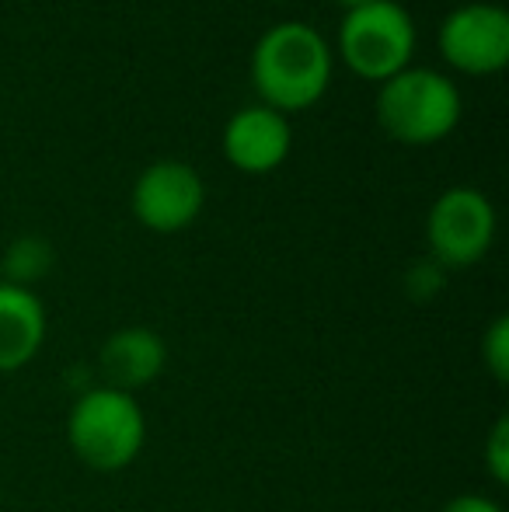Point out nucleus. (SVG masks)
<instances>
[{
    "label": "nucleus",
    "instance_id": "obj_1",
    "mask_svg": "<svg viewBox=\"0 0 509 512\" xmlns=\"http://www.w3.org/2000/svg\"><path fill=\"white\" fill-rule=\"evenodd\" d=\"M332 81V49L304 21L269 28L252 49V84L262 105L276 112H304L318 105Z\"/></svg>",
    "mask_w": 509,
    "mask_h": 512
},
{
    "label": "nucleus",
    "instance_id": "obj_2",
    "mask_svg": "<svg viewBox=\"0 0 509 512\" xmlns=\"http://www.w3.org/2000/svg\"><path fill=\"white\" fill-rule=\"evenodd\" d=\"M67 443L91 471H123L147 443V415L133 394L91 387L70 408Z\"/></svg>",
    "mask_w": 509,
    "mask_h": 512
},
{
    "label": "nucleus",
    "instance_id": "obj_3",
    "mask_svg": "<svg viewBox=\"0 0 509 512\" xmlns=\"http://www.w3.org/2000/svg\"><path fill=\"white\" fill-rule=\"evenodd\" d=\"M377 122L391 140L429 147L461 122V91L450 77L426 67H405L377 91Z\"/></svg>",
    "mask_w": 509,
    "mask_h": 512
},
{
    "label": "nucleus",
    "instance_id": "obj_4",
    "mask_svg": "<svg viewBox=\"0 0 509 512\" xmlns=\"http://www.w3.org/2000/svg\"><path fill=\"white\" fill-rule=\"evenodd\" d=\"M339 53L356 77L384 84L405 70L415 53L412 14L398 0H374L360 11H349L339 28Z\"/></svg>",
    "mask_w": 509,
    "mask_h": 512
},
{
    "label": "nucleus",
    "instance_id": "obj_5",
    "mask_svg": "<svg viewBox=\"0 0 509 512\" xmlns=\"http://www.w3.org/2000/svg\"><path fill=\"white\" fill-rule=\"evenodd\" d=\"M496 237V209L471 185L447 189L426 216L429 258L443 269H468L482 262Z\"/></svg>",
    "mask_w": 509,
    "mask_h": 512
},
{
    "label": "nucleus",
    "instance_id": "obj_6",
    "mask_svg": "<svg viewBox=\"0 0 509 512\" xmlns=\"http://www.w3.org/2000/svg\"><path fill=\"white\" fill-rule=\"evenodd\" d=\"M436 42L461 74H499L509 63V14L499 4H461L443 18Z\"/></svg>",
    "mask_w": 509,
    "mask_h": 512
},
{
    "label": "nucleus",
    "instance_id": "obj_7",
    "mask_svg": "<svg viewBox=\"0 0 509 512\" xmlns=\"http://www.w3.org/2000/svg\"><path fill=\"white\" fill-rule=\"evenodd\" d=\"M133 216L154 234H178L203 213L206 185L192 164L154 161L133 185Z\"/></svg>",
    "mask_w": 509,
    "mask_h": 512
},
{
    "label": "nucleus",
    "instance_id": "obj_8",
    "mask_svg": "<svg viewBox=\"0 0 509 512\" xmlns=\"http://www.w3.org/2000/svg\"><path fill=\"white\" fill-rule=\"evenodd\" d=\"M290 122L269 105H248L224 126V157L245 175H269L290 154Z\"/></svg>",
    "mask_w": 509,
    "mask_h": 512
},
{
    "label": "nucleus",
    "instance_id": "obj_9",
    "mask_svg": "<svg viewBox=\"0 0 509 512\" xmlns=\"http://www.w3.org/2000/svg\"><path fill=\"white\" fill-rule=\"evenodd\" d=\"M168 363V345L154 328H119L102 342L98 366H102L105 387L133 394L154 384Z\"/></svg>",
    "mask_w": 509,
    "mask_h": 512
},
{
    "label": "nucleus",
    "instance_id": "obj_10",
    "mask_svg": "<svg viewBox=\"0 0 509 512\" xmlns=\"http://www.w3.org/2000/svg\"><path fill=\"white\" fill-rule=\"evenodd\" d=\"M46 342V307L32 290L0 283V373L32 363Z\"/></svg>",
    "mask_w": 509,
    "mask_h": 512
},
{
    "label": "nucleus",
    "instance_id": "obj_11",
    "mask_svg": "<svg viewBox=\"0 0 509 512\" xmlns=\"http://www.w3.org/2000/svg\"><path fill=\"white\" fill-rule=\"evenodd\" d=\"M49 269H53V248H49V241L46 237L25 234V237H18V241L7 244L4 262H0V272H4L0 283L32 290V283H39Z\"/></svg>",
    "mask_w": 509,
    "mask_h": 512
},
{
    "label": "nucleus",
    "instance_id": "obj_12",
    "mask_svg": "<svg viewBox=\"0 0 509 512\" xmlns=\"http://www.w3.org/2000/svg\"><path fill=\"white\" fill-rule=\"evenodd\" d=\"M482 359L496 384H509V317L499 314L482 338Z\"/></svg>",
    "mask_w": 509,
    "mask_h": 512
},
{
    "label": "nucleus",
    "instance_id": "obj_13",
    "mask_svg": "<svg viewBox=\"0 0 509 512\" xmlns=\"http://www.w3.org/2000/svg\"><path fill=\"white\" fill-rule=\"evenodd\" d=\"M485 471L496 485H509V415H499L485 439Z\"/></svg>",
    "mask_w": 509,
    "mask_h": 512
},
{
    "label": "nucleus",
    "instance_id": "obj_14",
    "mask_svg": "<svg viewBox=\"0 0 509 512\" xmlns=\"http://www.w3.org/2000/svg\"><path fill=\"white\" fill-rule=\"evenodd\" d=\"M443 279H447V269L436 265L433 258H429V262H415L412 269L405 272V290L412 293L415 300H433L436 293L443 290Z\"/></svg>",
    "mask_w": 509,
    "mask_h": 512
},
{
    "label": "nucleus",
    "instance_id": "obj_15",
    "mask_svg": "<svg viewBox=\"0 0 509 512\" xmlns=\"http://www.w3.org/2000/svg\"><path fill=\"white\" fill-rule=\"evenodd\" d=\"M440 512H503L496 499L489 495H475V492H464V495H454Z\"/></svg>",
    "mask_w": 509,
    "mask_h": 512
},
{
    "label": "nucleus",
    "instance_id": "obj_16",
    "mask_svg": "<svg viewBox=\"0 0 509 512\" xmlns=\"http://www.w3.org/2000/svg\"><path fill=\"white\" fill-rule=\"evenodd\" d=\"M332 4H339L342 11H360V7H367V4H374V0H332Z\"/></svg>",
    "mask_w": 509,
    "mask_h": 512
}]
</instances>
